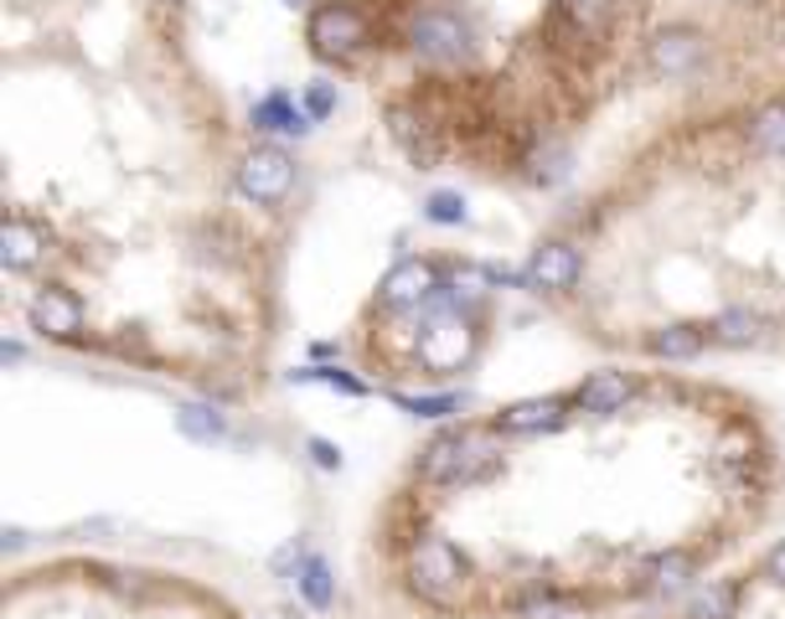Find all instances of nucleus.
I'll return each instance as SVG.
<instances>
[{"label": "nucleus", "instance_id": "f257e3e1", "mask_svg": "<svg viewBox=\"0 0 785 619\" xmlns=\"http://www.w3.org/2000/svg\"><path fill=\"white\" fill-rule=\"evenodd\" d=\"M491 434L496 429H476V423L434 434L419 454V480L424 486H471V480H480L501 460Z\"/></svg>", "mask_w": 785, "mask_h": 619}, {"label": "nucleus", "instance_id": "f03ea898", "mask_svg": "<svg viewBox=\"0 0 785 619\" xmlns=\"http://www.w3.org/2000/svg\"><path fill=\"white\" fill-rule=\"evenodd\" d=\"M306 42L321 52V57H331V63H352V57L373 42V21H367V11L352 5V0H325V5L310 11Z\"/></svg>", "mask_w": 785, "mask_h": 619}, {"label": "nucleus", "instance_id": "7ed1b4c3", "mask_svg": "<svg viewBox=\"0 0 785 619\" xmlns=\"http://www.w3.org/2000/svg\"><path fill=\"white\" fill-rule=\"evenodd\" d=\"M290 186H295V155L285 151V145L264 140V145H254V151L243 155L239 191L248 201H264V207H274V201L290 197Z\"/></svg>", "mask_w": 785, "mask_h": 619}, {"label": "nucleus", "instance_id": "20e7f679", "mask_svg": "<svg viewBox=\"0 0 785 619\" xmlns=\"http://www.w3.org/2000/svg\"><path fill=\"white\" fill-rule=\"evenodd\" d=\"M409 47L424 63H461L471 52V26L455 11H419L409 21Z\"/></svg>", "mask_w": 785, "mask_h": 619}, {"label": "nucleus", "instance_id": "39448f33", "mask_svg": "<svg viewBox=\"0 0 785 619\" xmlns=\"http://www.w3.org/2000/svg\"><path fill=\"white\" fill-rule=\"evenodd\" d=\"M584 274V258L574 243H564V237H553V243H538L528 258V285L543 289V295H564V289L579 285Z\"/></svg>", "mask_w": 785, "mask_h": 619}, {"label": "nucleus", "instance_id": "423d86ee", "mask_svg": "<svg viewBox=\"0 0 785 619\" xmlns=\"http://www.w3.org/2000/svg\"><path fill=\"white\" fill-rule=\"evenodd\" d=\"M703 52H708V42H703L698 26H666V32L651 36L646 63H651V73H662V78H687V73L703 63Z\"/></svg>", "mask_w": 785, "mask_h": 619}, {"label": "nucleus", "instance_id": "0eeeda50", "mask_svg": "<svg viewBox=\"0 0 785 619\" xmlns=\"http://www.w3.org/2000/svg\"><path fill=\"white\" fill-rule=\"evenodd\" d=\"M434 264L424 258H403V264H393L383 274V285H377V305L383 310H419L424 300H434Z\"/></svg>", "mask_w": 785, "mask_h": 619}, {"label": "nucleus", "instance_id": "6e6552de", "mask_svg": "<svg viewBox=\"0 0 785 619\" xmlns=\"http://www.w3.org/2000/svg\"><path fill=\"white\" fill-rule=\"evenodd\" d=\"M615 16H620V0H553V21L568 42H599L610 36Z\"/></svg>", "mask_w": 785, "mask_h": 619}, {"label": "nucleus", "instance_id": "1a4fd4ad", "mask_svg": "<svg viewBox=\"0 0 785 619\" xmlns=\"http://www.w3.org/2000/svg\"><path fill=\"white\" fill-rule=\"evenodd\" d=\"M574 398H522V402H507L496 413V434H543V429H559L568 413Z\"/></svg>", "mask_w": 785, "mask_h": 619}, {"label": "nucleus", "instance_id": "9d476101", "mask_svg": "<svg viewBox=\"0 0 785 619\" xmlns=\"http://www.w3.org/2000/svg\"><path fill=\"white\" fill-rule=\"evenodd\" d=\"M631 393H635V383L626 377V372H615V367H605V372H589L579 387H574V408H584V413H620L626 402H631Z\"/></svg>", "mask_w": 785, "mask_h": 619}, {"label": "nucleus", "instance_id": "9b49d317", "mask_svg": "<svg viewBox=\"0 0 785 619\" xmlns=\"http://www.w3.org/2000/svg\"><path fill=\"white\" fill-rule=\"evenodd\" d=\"M32 325L52 341H73V335L84 331V305L73 300L68 289H42L32 300Z\"/></svg>", "mask_w": 785, "mask_h": 619}, {"label": "nucleus", "instance_id": "f8f14e48", "mask_svg": "<svg viewBox=\"0 0 785 619\" xmlns=\"http://www.w3.org/2000/svg\"><path fill=\"white\" fill-rule=\"evenodd\" d=\"M306 124H310L306 109H300L285 88L254 103V130H264V134H306Z\"/></svg>", "mask_w": 785, "mask_h": 619}, {"label": "nucleus", "instance_id": "ddd939ff", "mask_svg": "<svg viewBox=\"0 0 785 619\" xmlns=\"http://www.w3.org/2000/svg\"><path fill=\"white\" fill-rule=\"evenodd\" d=\"M42 248H47V243H42V233H36L26 218L5 222V233H0V258H5V268H11V274H26V268L42 258Z\"/></svg>", "mask_w": 785, "mask_h": 619}, {"label": "nucleus", "instance_id": "4468645a", "mask_svg": "<svg viewBox=\"0 0 785 619\" xmlns=\"http://www.w3.org/2000/svg\"><path fill=\"white\" fill-rule=\"evenodd\" d=\"M703 341H708V331H698V325H662V331L651 335V352L656 356H672V362H683V356H698Z\"/></svg>", "mask_w": 785, "mask_h": 619}, {"label": "nucleus", "instance_id": "2eb2a0df", "mask_svg": "<svg viewBox=\"0 0 785 619\" xmlns=\"http://www.w3.org/2000/svg\"><path fill=\"white\" fill-rule=\"evenodd\" d=\"M750 134H754V145H760L765 155H785V99L765 103V109L754 114Z\"/></svg>", "mask_w": 785, "mask_h": 619}, {"label": "nucleus", "instance_id": "dca6fc26", "mask_svg": "<svg viewBox=\"0 0 785 619\" xmlns=\"http://www.w3.org/2000/svg\"><path fill=\"white\" fill-rule=\"evenodd\" d=\"M300 588H306L310 604H321V609L331 604V573H325L321 557H310V563H306V573H300Z\"/></svg>", "mask_w": 785, "mask_h": 619}, {"label": "nucleus", "instance_id": "f3484780", "mask_svg": "<svg viewBox=\"0 0 785 619\" xmlns=\"http://www.w3.org/2000/svg\"><path fill=\"white\" fill-rule=\"evenodd\" d=\"M429 222H465V201L455 197V191H434V197L424 201Z\"/></svg>", "mask_w": 785, "mask_h": 619}, {"label": "nucleus", "instance_id": "a211bd4d", "mask_svg": "<svg viewBox=\"0 0 785 619\" xmlns=\"http://www.w3.org/2000/svg\"><path fill=\"white\" fill-rule=\"evenodd\" d=\"M181 429H187L191 439H218L222 434V419L212 413V408H187V413H181Z\"/></svg>", "mask_w": 785, "mask_h": 619}, {"label": "nucleus", "instance_id": "6ab92c4d", "mask_svg": "<svg viewBox=\"0 0 785 619\" xmlns=\"http://www.w3.org/2000/svg\"><path fill=\"white\" fill-rule=\"evenodd\" d=\"M331 103H336V99H331V88H325V84H316V88L306 93V109H310V114H325Z\"/></svg>", "mask_w": 785, "mask_h": 619}, {"label": "nucleus", "instance_id": "aec40b11", "mask_svg": "<svg viewBox=\"0 0 785 619\" xmlns=\"http://www.w3.org/2000/svg\"><path fill=\"white\" fill-rule=\"evenodd\" d=\"M765 573L775 578V584H785V542H781V548H775V553L765 557Z\"/></svg>", "mask_w": 785, "mask_h": 619}, {"label": "nucleus", "instance_id": "412c9836", "mask_svg": "<svg viewBox=\"0 0 785 619\" xmlns=\"http://www.w3.org/2000/svg\"><path fill=\"white\" fill-rule=\"evenodd\" d=\"M316 460H321V465H336V460H342V454L331 450V444H321V439H316Z\"/></svg>", "mask_w": 785, "mask_h": 619}, {"label": "nucleus", "instance_id": "4be33fe9", "mask_svg": "<svg viewBox=\"0 0 785 619\" xmlns=\"http://www.w3.org/2000/svg\"><path fill=\"white\" fill-rule=\"evenodd\" d=\"M285 5H300V0H285Z\"/></svg>", "mask_w": 785, "mask_h": 619}]
</instances>
